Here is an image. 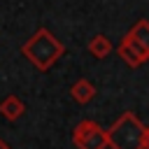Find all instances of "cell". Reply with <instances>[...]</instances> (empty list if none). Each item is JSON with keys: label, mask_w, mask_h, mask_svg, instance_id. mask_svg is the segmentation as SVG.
<instances>
[{"label": "cell", "mask_w": 149, "mask_h": 149, "mask_svg": "<svg viewBox=\"0 0 149 149\" xmlns=\"http://www.w3.org/2000/svg\"><path fill=\"white\" fill-rule=\"evenodd\" d=\"M21 54L28 58V63L33 68H37L40 72H47L63 54H65V44L47 28H37L23 44H21Z\"/></svg>", "instance_id": "obj_1"}, {"label": "cell", "mask_w": 149, "mask_h": 149, "mask_svg": "<svg viewBox=\"0 0 149 149\" xmlns=\"http://www.w3.org/2000/svg\"><path fill=\"white\" fill-rule=\"evenodd\" d=\"M142 128L144 123L135 112H123L109 130H105L107 147L112 149H142Z\"/></svg>", "instance_id": "obj_2"}, {"label": "cell", "mask_w": 149, "mask_h": 149, "mask_svg": "<svg viewBox=\"0 0 149 149\" xmlns=\"http://www.w3.org/2000/svg\"><path fill=\"white\" fill-rule=\"evenodd\" d=\"M72 142L77 149H105L107 147L105 128L93 119H81L72 128Z\"/></svg>", "instance_id": "obj_3"}, {"label": "cell", "mask_w": 149, "mask_h": 149, "mask_svg": "<svg viewBox=\"0 0 149 149\" xmlns=\"http://www.w3.org/2000/svg\"><path fill=\"white\" fill-rule=\"evenodd\" d=\"M116 54L123 58V63H126L128 68H140V65H144V63L149 61V51H147L142 44H137L128 33L123 35V40H121Z\"/></svg>", "instance_id": "obj_4"}, {"label": "cell", "mask_w": 149, "mask_h": 149, "mask_svg": "<svg viewBox=\"0 0 149 149\" xmlns=\"http://www.w3.org/2000/svg\"><path fill=\"white\" fill-rule=\"evenodd\" d=\"M0 114L7 119V121H16V119H21L23 114H26V102L19 98V95H5L2 100H0Z\"/></svg>", "instance_id": "obj_5"}, {"label": "cell", "mask_w": 149, "mask_h": 149, "mask_svg": "<svg viewBox=\"0 0 149 149\" xmlns=\"http://www.w3.org/2000/svg\"><path fill=\"white\" fill-rule=\"evenodd\" d=\"M95 86L88 81V79H77L72 86H70V98L77 102V105H86L95 98Z\"/></svg>", "instance_id": "obj_6"}, {"label": "cell", "mask_w": 149, "mask_h": 149, "mask_svg": "<svg viewBox=\"0 0 149 149\" xmlns=\"http://www.w3.org/2000/svg\"><path fill=\"white\" fill-rule=\"evenodd\" d=\"M86 49H88V54H91L93 58H105L107 54H112V40H109L107 35L98 33V35H93V37L88 40Z\"/></svg>", "instance_id": "obj_7"}, {"label": "cell", "mask_w": 149, "mask_h": 149, "mask_svg": "<svg viewBox=\"0 0 149 149\" xmlns=\"http://www.w3.org/2000/svg\"><path fill=\"white\" fill-rule=\"evenodd\" d=\"M128 35H130L137 44H142V47L149 51V21H147V19H140V21L128 30Z\"/></svg>", "instance_id": "obj_8"}, {"label": "cell", "mask_w": 149, "mask_h": 149, "mask_svg": "<svg viewBox=\"0 0 149 149\" xmlns=\"http://www.w3.org/2000/svg\"><path fill=\"white\" fill-rule=\"evenodd\" d=\"M142 149H149V126L142 128Z\"/></svg>", "instance_id": "obj_9"}, {"label": "cell", "mask_w": 149, "mask_h": 149, "mask_svg": "<svg viewBox=\"0 0 149 149\" xmlns=\"http://www.w3.org/2000/svg\"><path fill=\"white\" fill-rule=\"evenodd\" d=\"M0 149H12V147H9V144H7V142H5L2 137H0Z\"/></svg>", "instance_id": "obj_10"}]
</instances>
